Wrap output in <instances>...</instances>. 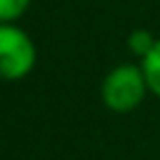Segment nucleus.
Wrapping results in <instances>:
<instances>
[{"mask_svg": "<svg viewBox=\"0 0 160 160\" xmlns=\"http://www.w3.org/2000/svg\"><path fill=\"white\" fill-rule=\"evenodd\" d=\"M150 92L145 72L140 68V62H122L118 68H112L102 85H100V98L105 102V108H110L112 112H130L135 110L145 95Z\"/></svg>", "mask_w": 160, "mask_h": 160, "instance_id": "1", "label": "nucleus"}, {"mask_svg": "<svg viewBox=\"0 0 160 160\" xmlns=\"http://www.w3.org/2000/svg\"><path fill=\"white\" fill-rule=\"evenodd\" d=\"M38 48L32 38L15 22H0V80L15 82L32 72Z\"/></svg>", "mask_w": 160, "mask_h": 160, "instance_id": "2", "label": "nucleus"}, {"mask_svg": "<svg viewBox=\"0 0 160 160\" xmlns=\"http://www.w3.org/2000/svg\"><path fill=\"white\" fill-rule=\"evenodd\" d=\"M140 68H142V72H145V80H148L150 92L160 98V38H158L155 48L148 52V58L140 60Z\"/></svg>", "mask_w": 160, "mask_h": 160, "instance_id": "3", "label": "nucleus"}, {"mask_svg": "<svg viewBox=\"0 0 160 160\" xmlns=\"http://www.w3.org/2000/svg\"><path fill=\"white\" fill-rule=\"evenodd\" d=\"M155 42H158V38L155 35H150L148 30H135V32H130V38H128V48H130V52L135 55V58H148V52L155 48Z\"/></svg>", "mask_w": 160, "mask_h": 160, "instance_id": "4", "label": "nucleus"}, {"mask_svg": "<svg viewBox=\"0 0 160 160\" xmlns=\"http://www.w3.org/2000/svg\"><path fill=\"white\" fill-rule=\"evenodd\" d=\"M30 0H0V22H15L25 15Z\"/></svg>", "mask_w": 160, "mask_h": 160, "instance_id": "5", "label": "nucleus"}]
</instances>
